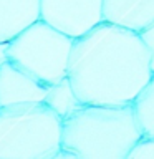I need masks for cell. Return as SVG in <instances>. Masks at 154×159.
I'll list each match as a JSON object with an SVG mask.
<instances>
[{"label":"cell","instance_id":"obj_1","mask_svg":"<svg viewBox=\"0 0 154 159\" xmlns=\"http://www.w3.org/2000/svg\"><path fill=\"white\" fill-rule=\"evenodd\" d=\"M152 75L138 32L101 22L73 43L68 78L83 104H134Z\"/></svg>","mask_w":154,"mask_h":159},{"label":"cell","instance_id":"obj_2","mask_svg":"<svg viewBox=\"0 0 154 159\" xmlns=\"http://www.w3.org/2000/svg\"><path fill=\"white\" fill-rule=\"evenodd\" d=\"M143 136L134 104H83L63 119L58 157L129 159Z\"/></svg>","mask_w":154,"mask_h":159},{"label":"cell","instance_id":"obj_3","mask_svg":"<svg viewBox=\"0 0 154 159\" xmlns=\"http://www.w3.org/2000/svg\"><path fill=\"white\" fill-rule=\"evenodd\" d=\"M63 119L45 103L0 106V159H52L61 151Z\"/></svg>","mask_w":154,"mask_h":159},{"label":"cell","instance_id":"obj_4","mask_svg":"<svg viewBox=\"0 0 154 159\" xmlns=\"http://www.w3.org/2000/svg\"><path fill=\"white\" fill-rule=\"evenodd\" d=\"M73 43L71 37L40 18L8 42V61L50 86L68 76Z\"/></svg>","mask_w":154,"mask_h":159},{"label":"cell","instance_id":"obj_5","mask_svg":"<svg viewBox=\"0 0 154 159\" xmlns=\"http://www.w3.org/2000/svg\"><path fill=\"white\" fill-rule=\"evenodd\" d=\"M40 18L76 40L104 22L103 0H42Z\"/></svg>","mask_w":154,"mask_h":159},{"label":"cell","instance_id":"obj_6","mask_svg":"<svg viewBox=\"0 0 154 159\" xmlns=\"http://www.w3.org/2000/svg\"><path fill=\"white\" fill-rule=\"evenodd\" d=\"M48 86L30 76L12 61L0 66V106L43 103Z\"/></svg>","mask_w":154,"mask_h":159},{"label":"cell","instance_id":"obj_7","mask_svg":"<svg viewBox=\"0 0 154 159\" xmlns=\"http://www.w3.org/2000/svg\"><path fill=\"white\" fill-rule=\"evenodd\" d=\"M103 18L141 33L154 22V0H103Z\"/></svg>","mask_w":154,"mask_h":159},{"label":"cell","instance_id":"obj_8","mask_svg":"<svg viewBox=\"0 0 154 159\" xmlns=\"http://www.w3.org/2000/svg\"><path fill=\"white\" fill-rule=\"evenodd\" d=\"M42 0H0V42H10L40 20Z\"/></svg>","mask_w":154,"mask_h":159},{"label":"cell","instance_id":"obj_9","mask_svg":"<svg viewBox=\"0 0 154 159\" xmlns=\"http://www.w3.org/2000/svg\"><path fill=\"white\" fill-rule=\"evenodd\" d=\"M43 103L52 108L61 119L68 118L70 114H73L76 109L83 106V103L79 101L78 94L75 91V88L68 76L60 80L57 83H53V84H50Z\"/></svg>","mask_w":154,"mask_h":159},{"label":"cell","instance_id":"obj_10","mask_svg":"<svg viewBox=\"0 0 154 159\" xmlns=\"http://www.w3.org/2000/svg\"><path fill=\"white\" fill-rule=\"evenodd\" d=\"M134 109H136L144 136L154 138V75L146 84V88L141 91V94L136 98Z\"/></svg>","mask_w":154,"mask_h":159},{"label":"cell","instance_id":"obj_11","mask_svg":"<svg viewBox=\"0 0 154 159\" xmlns=\"http://www.w3.org/2000/svg\"><path fill=\"white\" fill-rule=\"evenodd\" d=\"M129 159H154V138L143 136L141 141L133 148Z\"/></svg>","mask_w":154,"mask_h":159},{"label":"cell","instance_id":"obj_12","mask_svg":"<svg viewBox=\"0 0 154 159\" xmlns=\"http://www.w3.org/2000/svg\"><path fill=\"white\" fill-rule=\"evenodd\" d=\"M139 35H141L144 45H146L147 50H149V55H151V68H152V73H154V22L149 25L147 28H144Z\"/></svg>","mask_w":154,"mask_h":159},{"label":"cell","instance_id":"obj_13","mask_svg":"<svg viewBox=\"0 0 154 159\" xmlns=\"http://www.w3.org/2000/svg\"><path fill=\"white\" fill-rule=\"evenodd\" d=\"M8 42H0V66L8 61Z\"/></svg>","mask_w":154,"mask_h":159}]
</instances>
